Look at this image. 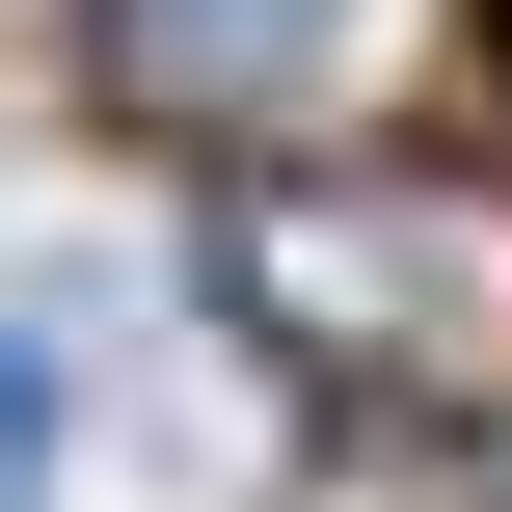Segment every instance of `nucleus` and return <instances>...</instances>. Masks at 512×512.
<instances>
[{
  "instance_id": "nucleus-2",
  "label": "nucleus",
  "mask_w": 512,
  "mask_h": 512,
  "mask_svg": "<svg viewBox=\"0 0 512 512\" xmlns=\"http://www.w3.org/2000/svg\"><path fill=\"white\" fill-rule=\"evenodd\" d=\"M324 27H351V0H108V81H135V108H270Z\"/></svg>"
},
{
  "instance_id": "nucleus-3",
  "label": "nucleus",
  "mask_w": 512,
  "mask_h": 512,
  "mask_svg": "<svg viewBox=\"0 0 512 512\" xmlns=\"http://www.w3.org/2000/svg\"><path fill=\"white\" fill-rule=\"evenodd\" d=\"M0 432H54V378H27V351H0Z\"/></svg>"
},
{
  "instance_id": "nucleus-1",
  "label": "nucleus",
  "mask_w": 512,
  "mask_h": 512,
  "mask_svg": "<svg viewBox=\"0 0 512 512\" xmlns=\"http://www.w3.org/2000/svg\"><path fill=\"white\" fill-rule=\"evenodd\" d=\"M216 270H243V324H270L297 378H351V405H486L512 378V189L486 162H297V189L216 216Z\"/></svg>"
}]
</instances>
